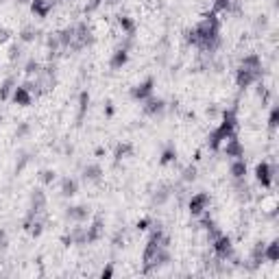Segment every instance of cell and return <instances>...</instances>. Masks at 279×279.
<instances>
[{
    "label": "cell",
    "instance_id": "6da1fadb",
    "mask_svg": "<svg viewBox=\"0 0 279 279\" xmlns=\"http://www.w3.org/2000/svg\"><path fill=\"white\" fill-rule=\"evenodd\" d=\"M196 33V48H201L203 53H216L221 46V20H218L216 11L207 13L199 24L194 26Z\"/></svg>",
    "mask_w": 279,
    "mask_h": 279
},
{
    "label": "cell",
    "instance_id": "7a4b0ae2",
    "mask_svg": "<svg viewBox=\"0 0 279 279\" xmlns=\"http://www.w3.org/2000/svg\"><path fill=\"white\" fill-rule=\"evenodd\" d=\"M236 127H238V118H236V109H225L221 116V122H218V127L212 131L210 135H207V146H210L212 151H221L223 142H225L229 135L236 133Z\"/></svg>",
    "mask_w": 279,
    "mask_h": 279
},
{
    "label": "cell",
    "instance_id": "3957f363",
    "mask_svg": "<svg viewBox=\"0 0 279 279\" xmlns=\"http://www.w3.org/2000/svg\"><path fill=\"white\" fill-rule=\"evenodd\" d=\"M262 79V70H253V68H244V65H238L236 70V85L240 90H247L253 83H258Z\"/></svg>",
    "mask_w": 279,
    "mask_h": 279
},
{
    "label": "cell",
    "instance_id": "277c9868",
    "mask_svg": "<svg viewBox=\"0 0 279 279\" xmlns=\"http://www.w3.org/2000/svg\"><path fill=\"white\" fill-rule=\"evenodd\" d=\"M212 249H214L218 260H229L233 255V240L225 236V233H221L218 238L212 240Z\"/></svg>",
    "mask_w": 279,
    "mask_h": 279
},
{
    "label": "cell",
    "instance_id": "5b68a950",
    "mask_svg": "<svg viewBox=\"0 0 279 279\" xmlns=\"http://www.w3.org/2000/svg\"><path fill=\"white\" fill-rule=\"evenodd\" d=\"M94 42V35H92L90 26L85 24V22H81V24L74 26V42H72V51H81V48L90 46V44Z\"/></svg>",
    "mask_w": 279,
    "mask_h": 279
},
{
    "label": "cell",
    "instance_id": "8992f818",
    "mask_svg": "<svg viewBox=\"0 0 279 279\" xmlns=\"http://www.w3.org/2000/svg\"><path fill=\"white\" fill-rule=\"evenodd\" d=\"M207 207H210V194L207 192H196L190 196L188 201V212L192 214L194 218H199L203 212H207Z\"/></svg>",
    "mask_w": 279,
    "mask_h": 279
},
{
    "label": "cell",
    "instance_id": "52a82bcc",
    "mask_svg": "<svg viewBox=\"0 0 279 279\" xmlns=\"http://www.w3.org/2000/svg\"><path fill=\"white\" fill-rule=\"evenodd\" d=\"M255 179H258V183L262 188L269 190L273 181H275V168H273L269 162H260L258 166H255Z\"/></svg>",
    "mask_w": 279,
    "mask_h": 279
},
{
    "label": "cell",
    "instance_id": "ba28073f",
    "mask_svg": "<svg viewBox=\"0 0 279 279\" xmlns=\"http://www.w3.org/2000/svg\"><path fill=\"white\" fill-rule=\"evenodd\" d=\"M221 151L225 153L227 157H231V160H238V157H242V155H244V146H242V142L238 140V135H236V133L229 135V138H227L225 142H223Z\"/></svg>",
    "mask_w": 279,
    "mask_h": 279
},
{
    "label": "cell",
    "instance_id": "9c48e42d",
    "mask_svg": "<svg viewBox=\"0 0 279 279\" xmlns=\"http://www.w3.org/2000/svg\"><path fill=\"white\" fill-rule=\"evenodd\" d=\"M153 90H155V79L149 76V79H144L142 83H138L131 90V98H135V101H146L149 96H153Z\"/></svg>",
    "mask_w": 279,
    "mask_h": 279
},
{
    "label": "cell",
    "instance_id": "30bf717a",
    "mask_svg": "<svg viewBox=\"0 0 279 279\" xmlns=\"http://www.w3.org/2000/svg\"><path fill=\"white\" fill-rule=\"evenodd\" d=\"M103 233H105V223H103L101 216H96L94 223H92L90 227H85V244L98 242V240L103 238Z\"/></svg>",
    "mask_w": 279,
    "mask_h": 279
},
{
    "label": "cell",
    "instance_id": "8fae6325",
    "mask_svg": "<svg viewBox=\"0 0 279 279\" xmlns=\"http://www.w3.org/2000/svg\"><path fill=\"white\" fill-rule=\"evenodd\" d=\"M144 103V113L146 116H162L164 112H166V101H164V98H160V96H149L146 98V101H142Z\"/></svg>",
    "mask_w": 279,
    "mask_h": 279
},
{
    "label": "cell",
    "instance_id": "7c38bea8",
    "mask_svg": "<svg viewBox=\"0 0 279 279\" xmlns=\"http://www.w3.org/2000/svg\"><path fill=\"white\" fill-rule=\"evenodd\" d=\"M11 101L20 107H29L33 103V92L29 90V85H15L13 94H11Z\"/></svg>",
    "mask_w": 279,
    "mask_h": 279
},
{
    "label": "cell",
    "instance_id": "4fadbf2b",
    "mask_svg": "<svg viewBox=\"0 0 279 279\" xmlns=\"http://www.w3.org/2000/svg\"><path fill=\"white\" fill-rule=\"evenodd\" d=\"M127 63H129V51L122 46L116 48V51L112 53V57H109V68L112 70H122Z\"/></svg>",
    "mask_w": 279,
    "mask_h": 279
},
{
    "label": "cell",
    "instance_id": "5bb4252c",
    "mask_svg": "<svg viewBox=\"0 0 279 279\" xmlns=\"http://www.w3.org/2000/svg\"><path fill=\"white\" fill-rule=\"evenodd\" d=\"M55 7V0H31V11L37 18H48Z\"/></svg>",
    "mask_w": 279,
    "mask_h": 279
},
{
    "label": "cell",
    "instance_id": "9a60e30c",
    "mask_svg": "<svg viewBox=\"0 0 279 279\" xmlns=\"http://www.w3.org/2000/svg\"><path fill=\"white\" fill-rule=\"evenodd\" d=\"M65 218L74 223H85L90 218V207L87 205H72L65 210Z\"/></svg>",
    "mask_w": 279,
    "mask_h": 279
},
{
    "label": "cell",
    "instance_id": "2e32d148",
    "mask_svg": "<svg viewBox=\"0 0 279 279\" xmlns=\"http://www.w3.org/2000/svg\"><path fill=\"white\" fill-rule=\"evenodd\" d=\"M103 168H101V164H87V166L83 168V179L87 183H98L103 179Z\"/></svg>",
    "mask_w": 279,
    "mask_h": 279
},
{
    "label": "cell",
    "instance_id": "e0dca14e",
    "mask_svg": "<svg viewBox=\"0 0 279 279\" xmlns=\"http://www.w3.org/2000/svg\"><path fill=\"white\" fill-rule=\"evenodd\" d=\"M229 174H231V179H244L247 177V162H244V157L231 160V164H229Z\"/></svg>",
    "mask_w": 279,
    "mask_h": 279
},
{
    "label": "cell",
    "instance_id": "ac0fdd59",
    "mask_svg": "<svg viewBox=\"0 0 279 279\" xmlns=\"http://www.w3.org/2000/svg\"><path fill=\"white\" fill-rule=\"evenodd\" d=\"M118 26L122 31V35H127V37L135 35V20L131 15H118Z\"/></svg>",
    "mask_w": 279,
    "mask_h": 279
},
{
    "label": "cell",
    "instance_id": "d6986e66",
    "mask_svg": "<svg viewBox=\"0 0 279 279\" xmlns=\"http://www.w3.org/2000/svg\"><path fill=\"white\" fill-rule=\"evenodd\" d=\"M133 144L131 142H120V144L116 146V151H113V160L116 162H122V160H127V157L133 155Z\"/></svg>",
    "mask_w": 279,
    "mask_h": 279
},
{
    "label": "cell",
    "instance_id": "ffe728a7",
    "mask_svg": "<svg viewBox=\"0 0 279 279\" xmlns=\"http://www.w3.org/2000/svg\"><path fill=\"white\" fill-rule=\"evenodd\" d=\"M172 196V190L168 188V185H160V188L153 192V205H164V203H168V199Z\"/></svg>",
    "mask_w": 279,
    "mask_h": 279
},
{
    "label": "cell",
    "instance_id": "44dd1931",
    "mask_svg": "<svg viewBox=\"0 0 279 279\" xmlns=\"http://www.w3.org/2000/svg\"><path fill=\"white\" fill-rule=\"evenodd\" d=\"M76 192H79V181L72 179V177H65L61 181V196L70 199V196H74Z\"/></svg>",
    "mask_w": 279,
    "mask_h": 279
},
{
    "label": "cell",
    "instance_id": "7402d4cb",
    "mask_svg": "<svg viewBox=\"0 0 279 279\" xmlns=\"http://www.w3.org/2000/svg\"><path fill=\"white\" fill-rule=\"evenodd\" d=\"M264 260H269V262H279V240H273V242L269 244H264Z\"/></svg>",
    "mask_w": 279,
    "mask_h": 279
},
{
    "label": "cell",
    "instance_id": "603a6c76",
    "mask_svg": "<svg viewBox=\"0 0 279 279\" xmlns=\"http://www.w3.org/2000/svg\"><path fill=\"white\" fill-rule=\"evenodd\" d=\"M87 109H90V92H81L79 94V113H76V120H83L85 118V113H87Z\"/></svg>",
    "mask_w": 279,
    "mask_h": 279
},
{
    "label": "cell",
    "instance_id": "cb8c5ba5",
    "mask_svg": "<svg viewBox=\"0 0 279 279\" xmlns=\"http://www.w3.org/2000/svg\"><path fill=\"white\" fill-rule=\"evenodd\" d=\"M240 65H244V68H253V70H262V59H260V55L249 53V55H244L242 57Z\"/></svg>",
    "mask_w": 279,
    "mask_h": 279
},
{
    "label": "cell",
    "instance_id": "d4e9b609",
    "mask_svg": "<svg viewBox=\"0 0 279 279\" xmlns=\"http://www.w3.org/2000/svg\"><path fill=\"white\" fill-rule=\"evenodd\" d=\"M37 35H40V31H37V29H33V26H24V29L18 33V40L22 44H31V42L37 40Z\"/></svg>",
    "mask_w": 279,
    "mask_h": 279
},
{
    "label": "cell",
    "instance_id": "484cf974",
    "mask_svg": "<svg viewBox=\"0 0 279 279\" xmlns=\"http://www.w3.org/2000/svg\"><path fill=\"white\" fill-rule=\"evenodd\" d=\"M13 87H15V79L13 76H7V79L2 81V85H0V101H7V98L13 94Z\"/></svg>",
    "mask_w": 279,
    "mask_h": 279
},
{
    "label": "cell",
    "instance_id": "4316f807",
    "mask_svg": "<svg viewBox=\"0 0 279 279\" xmlns=\"http://www.w3.org/2000/svg\"><path fill=\"white\" fill-rule=\"evenodd\" d=\"M177 162V149L174 146H166V149L162 151V157H160V164L162 166H168V164Z\"/></svg>",
    "mask_w": 279,
    "mask_h": 279
},
{
    "label": "cell",
    "instance_id": "83f0119b",
    "mask_svg": "<svg viewBox=\"0 0 279 279\" xmlns=\"http://www.w3.org/2000/svg\"><path fill=\"white\" fill-rule=\"evenodd\" d=\"M24 72L29 74V76H37V74L42 72V63L35 61V59H29V61H26V65H24Z\"/></svg>",
    "mask_w": 279,
    "mask_h": 279
},
{
    "label": "cell",
    "instance_id": "f1b7e54d",
    "mask_svg": "<svg viewBox=\"0 0 279 279\" xmlns=\"http://www.w3.org/2000/svg\"><path fill=\"white\" fill-rule=\"evenodd\" d=\"M194 179H196V166L183 168V172H181V181H183V183H192Z\"/></svg>",
    "mask_w": 279,
    "mask_h": 279
},
{
    "label": "cell",
    "instance_id": "f546056e",
    "mask_svg": "<svg viewBox=\"0 0 279 279\" xmlns=\"http://www.w3.org/2000/svg\"><path fill=\"white\" fill-rule=\"evenodd\" d=\"M277 124H279V107H273L271 113H269V129L275 131Z\"/></svg>",
    "mask_w": 279,
    "mask_h": 279
},
{
    "label": "cell",
    "instance_id": "4dcf8cb0",
    "mask_svg": "<svg viewBox=\"0 0 279 279\" xmlns=\"http://www.w3.org/2000/svg\"><path fill=\"white\" fill-rule=\"evenodd\" d=\"M29 133H31V124H29V122H20L18 129H15V138H18V140L26 138Z\"/></svg>",
    "mask_w": 279,
    "mask_h": 279
},
{
    "label": "cell",
    "instance_id": "1f68e13d",
    "mask_svg": "<svg viewBox=\"0 0 279 279\" xmlns=\"http://www.w3.org/2000/svg\"><path fill=\"white\" fill-rule=\"evenodd\" d=\"M29 162H31V155H29V153H24V155L20 157V162L15 164V174H20L22 170H24V168H26V164H29Z\"/></svg>",
    "mask_w": 279,
    "mask_h": 279
},
{
    "label": "cell",
    "instance_id": "d6a6232c",
    "mask_svg": "<svg viewBox=\"0 0 279 279\" xmlns=\"http://www.w3.org/2000/svg\"><path fill=\"white\" fill-rule=\"evenodd\" d=\"M55 177H57V172H55V170H42V174H40L42 183H53Z\"/></svg>",
    "mask_w": 279,
    "mask_h": 279
},
{
    "label": "cell",
    "instance_id": "836d02e7",
    "mask_svg": "<svg viewBox=\"0 0 279 279\" xmlns=\"http://www.w3.org/2000/svg\"><path fill=\"white\" fill-rule=\"evenodd\" d=\"M231 0H214V11H229Z\"/></svg>",
    "mask_w": 279,
    "mask_h": 279
},
{
    "label": "cell",
    "instance_id": "e575fe53",
    "mask_svg": "<svg viewBox=\"0 0 279 279\" xmlns=\"http://www.w3.org/2000/svg\"><path fill=\"white\" fill-rule=\"evenodd\" d=\"M103 2H105V0H90V2L85 4V11H87V13H92V11H96Z\"/></svg>",
    "mask_w": 279,
    "mask_h": 279
},
{
    "label": "cell",
    "instance_id": "d590c367",
    "mask_svg": "<svg viewBox=\"0 0 279 279\" xmlns=\"http://www.w3.org/2000/svg\"><path fill=\"white\" fill-rule=\"evenodd\" d=\"M112 242H113V247H122V244H124V231H122V229L116 231V236H113Z\"/></svg>",
    "mask_w": 279,
    "mask_h": 279
},
{
    "label": "cell",
    "instance_id": "8d00e7d4",
    "mask_svg": "<svg viewBox=\"0 0 279 279\" xmlns=\"http://www.w3.org/2000/svg\"><path fill=\"white\" fill-rule=\"evenodd\" d=\"M7 244H9V236H7V231H4V229H0V251L7 249Z\"/></svg>",
    "mask_w": 279,
    "mask_h": 279
},
{
    "label": "cell",
    "instance_id": "74e56055",
    "mask_svg": "<svg viewBox=\"0 0 279 279\" xmlns=\"http://www.w3.org/2000/svg\"><path fill=\"white\" fill-rule=\"evenodd\" d=\"M149 225H151V218H142V221H138V223H135V227H138V231H146V229H149Z\"/></svg>",
    "mask_w": 279,
    "mask_h": 279
},
{
    "label": "cell",
    "instance_id": "f35d334b",
    "mask_svg": "<svg viewBox=\"0 0 279 279\" xmlns=\"http://www.w3.org/2000/svg\"><path fill=\"white\" fill-rule=\"evenodd\" d=\"M101 277H103V279H109V277H113V266H112V264H107L105 269L101 271Z\"/></svg>",
    "mask_w": 279,
    "mask_h": 279
},
{
    "label": "cell",
    "instance_id": "ab89813d",
    "mask_svg": "<svg viewBox=\"0 0 279 279\" xmlns=\"http://www.w3.org/2000/svg\"><path fill=\"white\" fill-rule=\"evenodd\" d=\"M113 113H116V107H113V103H107V105H105V116L112 118Z\"/></svg>",
    "mask_w": 279,
    "mask_h": 279
},
{
    "label": "cell",
    "instance_id": "60d3db41",
    "mask_svg": "<svg viewBox=\"0 0 279 279\" xmlns=\"http://www.w3.org/2000/svg\"><path fill=\"white\" fill-rule=\"evenodd\" d=\"M7 40H9V31L4 26H0V44H4Z\"/></svg>",
    "mask_w": 279,
    "mask_h": 279
},
{
    "label": "cell",
    "instance_id": "b9f144b4",
    "mask_svg": "<svg viewBox=\"0 0 279 279\" xmlns=\"http://www.w3.org/2000/svg\"><path fill=\"white\" fill-rule=\"evenodd\" d=\"M18 4H26V2H31V0H15Z\"/></svg>",
    "mask_w": 279,
    "mask_h": 279
},
{
    "label": "cell",
    "instance_id": "7bdbcfd3",
    "mask_svg": "<svg viewBox=\"0 0 279 279\" xmlns=\"http://www.w3.org/2000/svg\"><path fill=\"white\" fill-rule=\"evenodd\" d=\"M0 124H2V116H0Z\"/></svg>",
    "mask_w": 279,
    "mask_h": 279
}]
</instances>
